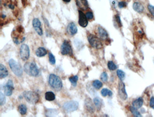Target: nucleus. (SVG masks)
<instances>
[{
    "label": "nucleus",
    "instance_id": "22",
    "mask_svg": "<svg viewBox=\"0 0 154 117\" xmlns=\"http://www.w3.org/2000/svg\"><path fill=\"white\" fill-rule=\"evenodd\" d=\"M32 25L35 30L41 28V22L40 20L37 18H35L33 19Z\"/></svg>",
    "mask_w": 154,
    "mask_h": 117
},
{
    "label": "nucleus",
    "instance_id": "16",
    "mask_svg": "<svg viewBox=\"0 0 154 117\" xmlns=\"http://www.w3.org/2000/svg\"><path fill=\"white\" fill-rule=\"evenodd\" d=\"M98 33L101 39L106 40L108 37V33L107 31L101 26H99L98 28Z\"/></svg>",
    "mask_w": 154,
    "mask_h": 117
},
{
    "label": "nucleus",
    "instance_id": "11",
    "mask_svg": "<svg viewBox=\"0 0 154 117\" xmlns=\"http://www.w3.org/2000/svg\"><path fill=\"white\" fill-rule=\"evenodd\" d=\"M4 89L5 94L7 96H11L13 93V91L14 90V86L13 81L11 80H9L7 82L6 86L4 87Z\"/></svg>",
    "mask_w": 154,
    "mask_h": 117
},
{
    "label": "nucleus",
    "instance_id": "33",
    "mask_svg": "<svg viewBox=\"0 0 154 117\" xmlns=\"http://www.w3.org/2000/svg\"><path fill=\"white\" fill-rule=\"evenodd\" d=\"M114 19H115V22L117 25V26L119 27H121L122 26V24H121V20L120 17L119 15L118 14L116 15H115L114 17Z\"/></svg>",
    "mask_w": 154,
    "mask_h": 117
},
{
    "label": "nucleus",
    "instance_id": "26",
    "mask_svg": "<svg viewBox=\"0 0 154 117\" xmlns=\"http://www.w3.org/2000/svg\"><path fill=\"white\" fill-rule=\"evenodd\" d=\"M101 94L102 96L103 97H106L108 95L109 96L111 97L113 95V92L111 91L110 90H109V89H106V88L102 89L101 91Z\"/></svg>",
    "mask_w": 154,
    "mask_h": 117
},
{
    "label": "nucleus",
    "instance_id": "35",
    "mask_svg": "<svg viewBox=\"0 0 154 117\" xmlns=\"http://www.w3.org/2000/svg\"><path fill=\"white\" fill-rule=\"evenodd\" d=\"M118 7L120 9H123L124 8L126 7L127 6V3L125 1H121L118 3Z\"/></svg>",
    "mask_w": 154,
    "mask_h": 117
},
{
    "label": "nucleus",
    "instance_id": "28",
    "mask_svg": "<svg viewBox=\"0 0 154 117\" xmlns=\"http://www.w3.org/2000/svg\"><path fill=\"white\" fill-rule=\"evenodd\" d=\"M78 80V76H73L70 77L69 78V80L70 81L72 85L73 86L76 87L77 85V82Z\"/></svg>",
    "mask_w": 154,
    "mask_h": 117
},
{
    "label": "nucleus",
    "instance_id": "13",
    "mask_svg": "<svg viewBox=\"0 0 154 117\" xmlns=\"http://www.w3.org/2000/svg\"><path fill=\"white\" fill-rule=\"evenodd\" d=\"M78 31V28L76 24L74 22H72L68 25L67 27V32L71 35H75Z\"/></svg>",
    "mask_w": 154,
    "mask_h": 117
},
{
    "label": "nucleus",
    "instance_id": "7",
    "mask_svg": "<svg viewBox=\"0 0 154 117\" xmlns=\"http://www.w3.org/2000/svg\"><path fill=\"white\" fill-rule=\"evenodd\" d=\"M61 53L63 55H72V49L69 41L65 40L63 42V43L61 46Z\"/></svg>",
    "mask_w": 154,
    "mask_h": 117
},
{
    "label": "nucleus",
    "instance_id": "23",
    "mask_svg": "<svg viewBox=\"0 0 154 117\" xmlns=\"http://www.w3.org/2000/svg\"><path fill=\"white\" fill-rule=\"evenodd\" d=\"M19 113L22 115H25L27 112V108L26 105L24 104H20L18 108Z\"/></svg>",
    "mask_w": 154,
    "mask_h": 117
},
{
    "label": "nucleus",
    "instance_id": "39",
    "mask_svg": "<svg viewBox=\"0 0 154 117\" xmlns=\"http://www.w3.org/2000/svg\"><path fill=\"white\" fill-rule=\"evenodd\" d=\"M8 7H9V8H10V9H12V10H13V9H14L15 6H14L13 4H10L9 5V6H8Z\"/></svg>",
    "mask_w": 154,
    "mask_h": 117
},
{
    "label": "nucleus",
    "instance_id": "32",
    "mask_svg": "<svg viewBox=\"0 0 154 117\" xmlns=\"http://www.w3.org/2000/svg\"><path fill=\"white\" fill-rule=\"evenodd\" d=\"M48 58H49V63L51 64V65H55L56 64L55 57L52 53H49Z\"/></svg>",
    "mask_w": 154,
    "mask_h": 117
},
{
    "label": "nucleus",
    "instance_id": "37",
    "mask_svg": "<svg viewBox=\"0 0 154 117\" xmlns=\"http://www.w3.org/2000/svg\"><path fill=\"white\" fill-rule=\"evenodd\" d=\"M86 15L88 20H91L94 18V14L92 11H88L86 13Z\"/></svg>",
    "mask_w": 154,
    "mask_h": 117
},
{
    "label": "nucleus",
    "instance_id": "36",
    "mask_svg": "<svg viewBox=\"0 0 154 117\" xmlns=\"http://www.w3.org/2000/svg\"><path fill=\"white\" fill-rule=\"evenodd\" d=\"M148 10L150 12L151 15L154 17V6H152L151 5L149 4L147 6Z\"/></svg>",
    "mask_w": 154,
    "mask_h": 117
},
{
    "label": "nucleus",
    "instance_id": "38",
    "mask_svg": "<svg viewBox=\"0 0 154 117\" xmlns=\"http://www.w3.org/2000/svg\"><path fill=\"white\" fill-rule=\"evenodd\" d=\"M150 106L151 108L154 109V97H152L150 100Z\"/></svg>",
    "mask_w": 154,
    "mask_h": 117
},
{
    "label": "nucleus",
    "instance_id": "9",
    "mask_svg": "<svg viewBox=\"0 0 154 117\" xmlns=\"http://www.w3.org/2000/svg\"><path fill=\"white\" fill-rule=\"evenodd\" d=\"M118 95L123 100H126L127 99V94L126 92L125 85L123 81H121L118 84Z\"/></svg>",
    "mask_w": 154,
    "mask_h": 117
},
{
    "label": "nucleus",
    "instance_id": "18",
    "mask_svg": "<svg viewBox=\"0 0 154 117\" xmlns=\"http://www.w3.org/2000/svg\"><path fill=\"white\" fill-rule=\"evenodd\" d=\"M143 99L142 98H138L137 100H135L133 102H132V106L136 108L137 109H139L142 107L143 104Z\"/></svg>",
    "mask_w": 154,
    "mask_h": 117
},
{
    "label": "nucleus",
    "instance_id": "40",
    "mask_svg": "<svg viewBox=\"0 0 154 117\" xmlns=\"http://www.w3.org/2000/svg\"><path fill=\"white\" fill-rule=\"evenodd\" d=\"M63 1H64V2H65V3H69V2H70V1H71V0H62Z\"/></svg>",
    "mask_w": 154,
    "mask_h": 117
},
{
    "label": "nucleus",
    "instance_id": "8",
    "mask_svg": "<svg viewBox=\"0 0 154 117\" xmlns=\"http://www.w3.org/2000/svg\"><path fill=\"white\" fill-rule=\"evenodd\" d=\"M21 59L23 61H26L29 59L30 55V49L28 45L26 44H23L21 46L20 50Z\"/></svg>",
    "mask_w": 154,
    "mask_h": 117
},
{
    "label": "nucleus",
    "instance_id": "10",
    "mask_svg": "<svg viewBox=\"0 0 154 117\" xmlns=\"http://www.w3.org/2000/svg\"><path fill=\"white\" fill-rule=\"evenodd\" d=\"M79 14V25L82 27L85 28L88 25V20L86 17V14L81 10L78 11Z\"/></svg>",
    "mask_w": 154,
    "mask_h": 117
},
{
    "label": "nucleus",
    "instance_id": "24",
    "mask_svg": "<svg viewBox=\"0 0 154 117\" xmlns=\"http://www.w3.org/2000/svg\"><path fill=\"white\" fill-rule=\"evenodd\" d=\"M129 110H130L131 114H133V115L134 117H142V115H141V114H140V112L137 110V109L136 108H135L133 106H132L130 107Z\"/></svg>",
    "mask_w": 154,
    "mask_h": 117
},
{
    "label": "nucleus",
    "instance_id": "21",
    "mask_svg": "<svg viewBox=\"0 0 154 117\" xmlns=\"http://www.w3.org/2000/svg\"><path fill=\"white\" fill-rule=\"evenodd\" d=\"M45 98L46 100L52 101L55 100L56 96L51 91H48L45 93Z\"/></svg>",
    "mask_w": 154,
    "mask_h": 117
},
{
    "label": "nucleus",
    "instance_id": "12",
    "mask_svg": "<svg viewBox=\"0 0 154 117\" xmlns=\"http://www.w3.org/2000/svg\"><path fill=\"white\" fill-rule=\"evenodd\" d=\"M85 107L86 110L90 113L93 114L95 111V108L93 103L92 101V100L89 98H86L85 100Z\"/></svg>",
    "mask_w": 154,
    "mask_h": 117
},
{
    "label": "nucleus",
    "instance_id": "4",
    "mask_svg": "<svg viewBox=\"0 0 154 117\" xmlns=\"http://www.w3.org/2000/svg\"><path fill=\"white\" fill-rule=\"evenodd\" d=\"M9 65L13 73L17 77H21L23 75V69L19 63L11 59L9 61Z\"/></svg>",
    "mask_w": 154,
    "mask_h": 117
},
{
    "label": "nucleus",
    "instance_id": "3",
    "mask_svg": "<svg viewBox=\"0 0 154 117\" xmlns=\"http://www.w3.org/2000/svg\"><path fill=\"white\" fill-rule=\"evenodd\" d=\"M25 99L29 104H35L39 101V97L38 94L32 91H25L23 93Z\"/></svg>",
    "mask_w": 154,
    "mask_h": 117
},
{
    "label": "nucleus",
    "instance_id": "25",
    "mask_svg": "<svg viewBox=\"0 0 154 117\" xmlns=\"http://www.w3.org/2000/svg\"><path fill=\"white\" fill-rule=\"evenodd\" d=\"M58 111L54 109H48L47 112H46V115L47 117H53L58 114Z\"/></svg>",
    "mask_w": 154,
    "mask_h": 117
},
{
    "label": "nucleus",
    "instance_id": "41",
    "mask_svg": "<svg viewBox=\"0 0 154 117\" xmlns=\"http://www.w3.org/2000/svg\"><path fill=\"white\" fill-rule=\"evenodd\" d=\"M1 17H2V18H6V15H2V16H1Z\"/></svg>",
    "mask_w": 154,
    "mask_h": 117
},
{
    "label": "nucleus",
    "instance_id": "34",
    "mask_svg": "<svg viewBox=\"0 0 154 117\" xmlns=\"http://www.w3.org/2000/svg\"><path fill=\"white\" fill-rule=\"evenodd\" d=\"M100 79L104 82H107L108 80V76L107 73L106 72L102 73L100 76Z\"/></svg>",
    "mask_w": 154,
    "mask_h": 117
},
{
    "label": "nucleus",
    "instance_id": "15",
    "mask_svg": "<svg viewBox=\"0 0 154 117\" xmlns=\"http://www.w3.org/2000/svg\"><path fill=\"white\" fill-rule=\"evenodd\" d=\"M133 9L135 11L138 13H141L144 11L145 8L144 6L140 2H134L132 5Z\"/></svg>",
    "mask_w": 154,
    "mask_h": 117
},
{
    "label": "nucleus",
    "instance_id": "14",
    "mask_svg": "<svg viewBox=\"0 0 154 117\" xmlns=\"http://www.w3.org/2000/svg\"><path fill=\"white\" fill-rule=\"evenodd\" d=\"M76 2L77 7L82 10L86 11L89 8L87 0H76Z\"/></svg>",
    "mask_w": 154,
    "mask_h": 117
},
{
    "label": "nucleus",
    "instance_id": "30",
    "mask_svg": "<svg viewBox=\"0 0 154 117\" xmlns=\"http://www.w3.org/2000/svg\"><path fill=\"white\" fill-rule=\"evenodd\" d=\"M108 67L109 70L111 71H114L117 69V66L112 61H109L108 63Z\"/></svg>",
    "mask_w": 154,
    "mask_h": 117
},
{
    "label": "nucleus",
    "instance_id": "5",
    "mask_svg": "<svg viewBox=\"0 0 154 117\" xmlns=\"http://www.w3.org/2000/svg\"><path fill=\"white\" fill-rule=\"evenodd\" d=\"M79 107V103L76 101L72 100L64 103L63 105V110L66 113H71L77 110Z\"/></svg>",
    "mask_w": 154,
    "mask_h": 117
},
{
    "label": "nucleus",
    "instance_id": "31",
    "mask_svg": "<svg viewBox=\"0 0 154 117\" xmlns=\"http://www.w3.org/2000/svg\"><path fill=\"white\" fill-rule=\"evenodd\" d=\"M6 103V98L4 94L1 92H0V105L3 106Z\"/></svg>",
    "mask_w": 154,
    "mask_h": 117
},
{
    "label": "nucleus",
    "instance_id": "19",
    "mask_svg": "<svg viewBox=\"0 0 154 117\" xmlns=\"http://www.w3.org/2000/svg\"><path fill=\"white\" fill-rule=\"evenodd\" d=\"M47 51L44 48L42 47H39L38 49L36 50L35 54L36 56L38 57H42L44 56L47 55Z\"/></svg>",
    "mask_w": 154,
    "mask_h": 117
},
{
    "label": "nucleus",
    "instance_id": "20",
    "mask_svg": "<svg viewBox=\"0 0 154 117\" xmlns=\"http://www.w3.org/2000/svg\"><path fill=\"white\" fill-rule=\"evenodd\" d=\"M94 103L98 110H100L102 107L103 101L100 98L96 97L94 99Z\"/></svg>",
    "mask_w": 154,
    "mask_h": 117
},
{
    "label": "nucleus",
    "instance_id": "2",
    "mask_svg": "<svg viewBox=\"0 0 154 117\" xmlns=\"http://www.w3.org/2000/svg\"><path fill=\"white\" fill-rule=\"evenodd\" d=\"M24 70L29 76L37 77L39 74L38 67L35 62H32L26 63L24 65Z\"/></svg>",
    "mask_w": 154,
    "mask_h": 117
},
{
    "label": "nucleus",
    "instance_id": "27",
    "mask_svg": "<svg viewBox=\"0 0 154 117\" xmlns=\"http://www.w3.org/2000/svg\"><path fill=\"white\" fill-rule=\"evenodd\" d=\"M92 86L96 90H100L103 86V83L99 80H95L93 82Z\"/></svg>",
    "mask_w": 154,
    "mask_h": 117
},
{
    "label": "nucleus",
    "instance_id": "29",
    "mask_svg": "<svg viewBox=\"0 0 154 117\" xmlns=\"http://www.w3.org/2000/svg\"><path fill=\"white\" fill-rule=\"evenodd\" d=\"M117 74L121 81H123L125 78V73L123 71L121 70H117Z\"/></svg>",
    "mask_w": 154,
    "mask_h": 117
},
{
    "label": "nucleus",
    "instance_id": "6",
    "mask_svg": "<svg viewBox=\"0 0 154 117\" xmlns=\"http://www.w3.org/2000/svg\"><path fill=\"white\" fill-rule=\"evenodd\" d=\"M88 40L89 43L92 47L97 49H100L103 47L100 39L96 35L90 34L88 36Z\"/></svg>",
    "mask_w": 154,
    "mask_h": 117
},
{
    "label": "nucleus",
    "instance_id": "1",
    "mask_svg": "<svg viewBox=\"0 0 154 117\" xmlns=\"http://www.w3.org/2000/svg\"><path fill=\"white\" fill-rule=\"evenodd\" d=\"M48 83L50 87L56 91H60L62 88V82L61 78L56 74H50Z\"/></svg>",
    "mask_w": 154,
    "mask_h": 117
},
{
    "label": "nucleus",
    "instance_id": "17",
    "mask_svg": "<svg viewBox=\"0 0 154 117\" xmlns=\"http://www.w3.org/2000/svg\"><path fill=\"white\" fill-rule=\"evenodd\" d=\"M8 75V71L4 65L1 64H0V78L4 79Z\"/></svg>",
    "mask_w": 154,
    "mask_h": 117
}]
</instances>
